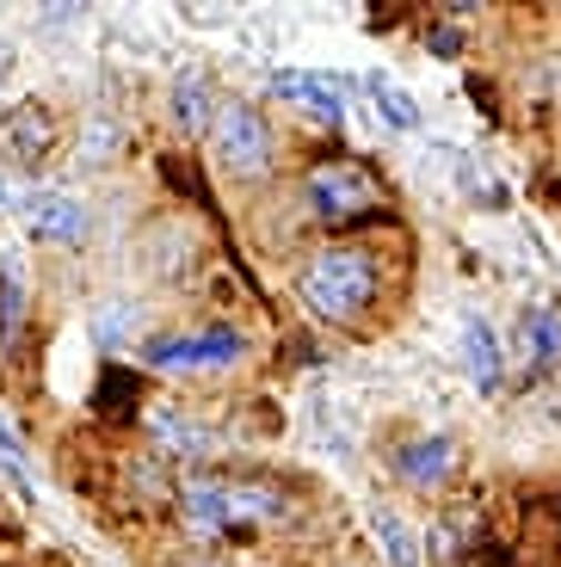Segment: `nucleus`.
<instances>
[{
  "instance_id": "20e7f679",
  "label": "nucleus",
  "mask_w": 561,
  "mask_h": 567,
  "mask_svg": "<svg viewBox=\"0 0 561 567\" xmlns=\"http://www.w3.org/2000/svg\"><path fill=\"white\" fill-rule=\"evenodd\" d=\"M241 358H247L241 327H192V333H167V340L142 346V364L155 377H211V370H235Z\"/></svg>"
},
{
  "instance_id": "1a4fd4ad",
  "label": "nucleus",
  "mask_w": 561,
  "mask_h": 567,
  "mask_svg": "<svg viewBox=\"0 0 561 567\" xmlns=\"http://www.w3.org/2000/svg\"><path fill=\"white\" fill-rule=\"evenodd\" d=\"M31 235L50 247H74L86 235V204L69 198V192H31V210H26Z\"/></svg>"
},
{
  "instance_id": "39448f33",
  "label": "nucleus",
  "mask_w": 561,
  "mask_h": 567,
  "mask_svg": "<svg viewBox=\"0 0 561 567\" xmlns=\"http://www.w3.org/2000/svg\"><path fill=\"white\" fill-rule=\"evenodd\" d=\"M389 468L395 482L414 487V494H445L450 475H457V444L445 432H414V439H401L389 451Z\"/></svg>"
},
{
  "instance_id": "7ed1b4c3",
  "label": "nucleus",
  "mask_w": 561,
  "mask_h": 567,
  "mask_svg": "<svg viewBox=\"0 0 561 567\" xmlns=\"http://www.w3.org/2000/svg\"><path fill=\"white\" fill-rule=\"evenodd\" d=\"M303 210L327 228H346L358 216L382 210V179L370 167H358V161H315L303 173Z\"/></svg>"
},
{
  "instance_id": "2eb2a0df",
  "label": "nucleus",
  "mask_w": 561,
  "mask_h": 567,
  "mask_svg": "<svg viewBox=\"0 0 561 567\" xmlns=\"http://www.w3.org/2000/svg\"><path fill=\"white\" fill-rule=\"evenodd\" d=\"M370 530H377L382 561H389V567H420V537H414V525H407L401 512L377 506V512H370Z\"/></svg>"
},
{
  "instance_id": "ddd939ff",
  "label": "nucleus",
  "mask_w": 561,
  "mask_h": 567,
  "mask_svg": "<svg viewBox=\"0 0 561 567\" xmlns=\"http://www.w3.org/2000/svg\"><path fill=\"white\" fill-rule=\"evenodd\" d=\"M272 86H278V100H296V105H309L315 117H327V124H339V86H327L322 74H272Z\"/></svg>"
},
{
  "instance_id": "aec40b11",
  "label": "nucleus",
  "mask_w": 561,
  "mask_h": 567,
  "mask_svg": "<svg viewBox=\"0 0 561 567\" xmlns=\"http://www.w3.org/2000/svg\"><path fill=\"white\" fill-rule=\"evenodd\" d=\"M13 56H19V50H13V43H7V38H0V86H7V74H13V69H19V62H13Z\"/></svg>"
},
{
  "instance_id": "f03ea898",
  "label": "nucleus",
  "mask_w": 561,
  "mask_h": 567,
  "mask_svg": "<svg viewBox=\"0 0 561 567\" xmlns=\"http://www.w3.org/2000/svg\"><path fill=\"white\" fill-rule=\"evenodd\" d=\"M211 167L235 185H253L266 179L272 161H278V142H272V124L266 112H253L247 100H223L216 105V124H211Z\"/></svg>"
},
{
  "instance_id": "0eeeda50",
  "label": "nucleus",
  "mask_w": 561,
  "mask_h": 567,
  "mask_svg": "<svg viewBox=\"0 0 561 567\" xmlns=\"http://www.w3.org/2000/svg\"><path fill=\"white\" fill-rule=\"evenodd\" d=\"M149 432H155V444L167 456H185V463H204V456L216 451V432L204 420H197L192 408H173V401H155L149 408Z\"/></svg>"
},
{
  "instance_id": "412c9836",
  "label": "nucleus",
  "mask_w": 561,
  "mask_h": 567,
  "mask_svg": "<svg viewBox=\"0 0 561 567\" xmlns=\"http://www.w3.org/2000/svg\"><path fill=\"white\" fill-rule=\"evenodd\" d=\"M346 567H358V561H346Z\"/></svg>"
},
{
  "instance_id": "dca6fc26",
  "label": "nucleus",
  "mask_w": 561,
  "mask_h": 567,
  "mask_svg": "<svg viewBox=\"0 0 561 567\" xmlns=\"http://www.w3.org/2000/svg\"><path fill=\"white\" fill-rule=\"evenodd\" d=\"M524 358H531V364H555L561 358V302L524 309Z\"/></svg>"
},
{
  "instance_id": "f257e3e1",
  "label": "nucleus",
  "mask_w": 561,
  "mask_h": 567,
  "mask_svg": "<svg viewBox=\"0 0 561 567\" xmlns=\"http://www.w3.org/2000/svg\"><path fill=\"white\" fill-rule=\"evenodd\" d=\"M377 290H382L377 254L370 247H351V241L315 247L303 259V271H296V302L327 327H358L377 309Z\"/></svg>"
},
{
  "instance_id": "f3484780",
  "label": "nucleus",
  "mask_w": 561,
  "mask_h": 567,
  "mask_svg": "<svg viewBox=\"0 0 561 567\" xmlns=\"http://www.w3.org/2000/svg\"><path fill=\"white\" fill-rule=\"evenodd\" d=\"M370 100H377V112L389 117L395 130H420V105L407 100V93L389 81V74H370Z\"/></svg>"
},
{
  "instance_id": "4468645a",
  "label": "nucleus",
  "mask_w": 561,
  "mask_h": 567,
  "mask_svg": "<svg viewBox=\"0 0 561 567\" xmlns=\"http://www.w3.org/2000/svg\"><path fill=\"white\" fill-rule=\"evenodd\" d=\"M136 333H142L136 302H99L93 309V346L99 352H124V346H136Z\"/></svg>"
},
{
  "instance_id": "6ab92c4d",
  "label": "nucleus",
  "mask_w": 561,
  "mask_h": 567,
  "mask_svg": "<svg viewBox=\"0 0 561 567\" xmlns=\"http://www.w3.org/2000/svg\"><path fill=\"white\" fill-rule=\"evenodd\" d=\"M19 456H26V444H19V432H13V425L0 420V463H7V468L19 475Z\"/></svg>"
},
{
  "instance_id": "6e6552de",
  "label": "nucleus",
  "mask_w": 561,
  "mask_h": 567,
  "mask_svg": "<svg viewBox=\"0 0 561 567\" xmlns=\"http://www.w3.org/2000/svg\"><path fill=\"white\" fill-rule=\"evenodd\" d=\"M216 86H211V74L204 69H180L173 74V86H167V117L185 130V136H211V124H216Z\"/></svg>"
},
{
  "instance_id": "a211bd4d",
  "label": "nucleus",
  "mask_w": 561,
  "mask_h": 567,
  "mask_svg": "<svg viewBox=\"0 0 561 567\" xmlns=\"http://www.w3.org/2000/svg\"><path fill=\"white\" fill-rule=\"evenodd\" d=\"M0 210H31V185L13 179V173H0Z\"/></svg>"
},
{
  "instance_id": "f8f14e48",
  "label": "nucleus",
  "mask_w": 561,
  "mask_h": 567,
  "mask_svg": "<svg viewBox=\"0 0 561 567\" xmlns=\"http://www.w3.org/2000/svg\"><path fill=\"white\" fill-rule=\"evenodd\" d=\"M149 266H155L161 278H185V271L197 266V235L185 223H161L155 235H149Z\"/></svg>"
},
{
  "instance_id": "423d86ee",
  "label": "nucleus",
  "mask_w": 561,
  "mask_h": 567,
  "mask_svg": "<svg viewBox=\"0 0 561 567\" xmlns=\"http://www.w3.org/2000/svg\"><path fill=\"white\" fill-rule=\"evenodd\" d=\"M0 136H7L13 161L43 167V161L62 148V117H57V105H43V100H19L13 112L0 117Z\"/></svg>"
},
{
  "instance_id": "9b49d317",
  "label": "nucleus",
  "mask_w": 561,
  "mask_h": 567,
  "mask_svg": "<svg viewBox=\"0 0 561 567\" xmlns=\"http://www.w3.org/2000/svg\"><path fill=\"white\" fill-rule=\"evenodd\" d=\"M26 315H31V284L19 254H0V340L13 346L26 333Z\"/></svg>"
},
{
  "instance_id": "9d476101",
  "label": "nucleus",
  "mask_w": 561,
  "mask_h": 567,
  "mask_svg": "<svg viewBox=\"0 0 561 567\" xmlns=\"http://www.w3.org/2000/svg\"><path fill=\"white\" fill-rule=\"evenodd\" d=\"M463 364H469V377H476V389H500L506 383V352H500V333H493L481 315H469L463 321Z\"/></svg>"
}]
</instances>
